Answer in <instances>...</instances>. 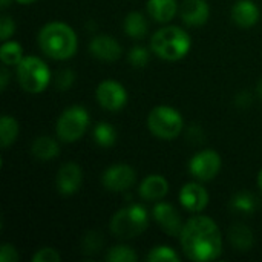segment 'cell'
<instances>
[{"label": "cell", "mask_w": 262, "mask_h": 262, "mask_svg": "<svg viewBox=\"0 0 262 262\" xmlns=\"http://www.w3.org/2000/svg\"><path fill=\"white\" fill-rule=\"evenodd\" d=\"M18 135V123L11 115H3L0 118V144L2 147H9L14 144Z\"/></svg>", "instance_id": "cell-24"}, {"label": "cell", "mask_w": 262, "mask_h": 262, "mask_svg": "<svg viewBox=\"0 0 262 262\" xmlns=\"http://www.w3.org/2000/svg\"><path fill=\"white\" fill-rule=\"evenodd\" d=\"M0 5H2V8L5 9V8L9 6V0H0Z\"/></svg>", "instance_id": "cell-37"}, {"label": "cell", "mask_w": 262, "mask_h": 262, "mask_svg": "<svg viewBox=\"0 0 262 262\" xmlns=\"http://www.w3.org/2000/svg\"><path fill=\"white\" fill-rule=\"evenodd\" d=\"M31 152L35 158L48 161V160L58 157L60 146H58V141L54 140L52 137H38L32 141Z\"/></svg>", "instance_id": "cell-19"}, {"label": "cell", "mask_w": 262, "mask_h": 262, "mask_svg": "<svg viewBox=\"0 0 262 262\" xmlns=\"http://www.w3.org/2000/svg\"><path fill=\"white\" fill-rule=\"evenodd\" d=\"M137 180V172L129 164H114L103 172L101 183L106 190L121 193L129 190Z\"/></svg>", "instance_id": "cell-10"}, {"label": "cell", "mask_w": 262, "mask_h": 262, "mask_svg": "<svg viewBox=\"0 0 262 262\" xmlns=\"http://www.w3.org/2000/svg\"><path fill=\"white\" fill-rule=\"evenodd\" d=\"M236 103H238L239 106H250V103H252V97L249 95V92H246V98H243V100H241V98L238 97V98H236Z\"/></svg>", "instance_id": "cell-35"}, {"label": "cell", "mask_w": 262, "mask_h": 262, "mask_svg": "<svg viewBox=\"0 0 262 262\" xmlns=\"http://www.w3.org/2000/svg\"><path fill=\"white\" fill-rule=\"evenodd\" d=\"M146 259L150 262H180V256L172 247L157 246L149 252Z\"/></svg>", "instance_id": "cell-27"}, {"label": "cell", "mask_w": 262, "mask_h": 262, "mask_svg": "<svg viewBox=\"0 0 262 262\" xmlns=\"http://www.w3.org/2000/svg\"><path fill=\"white\" fill-rule=\"evenodd\" d=\"M95 98L103 109L115 112L126 106L127 91L115 80H103L95 89Z\"/></svg>", "instance_id": "cell-9"}, {"label": "cell", "mask_w": 262, "mask_h": 262, "mask_svg": "<svg viewBox=\"0 0 262 262\" xmlns=\"http://www.w3.org/2000/svg\"><path fill=\"white\" fill-rule=\"evenodd\" d=\"M259 8L253 0H238L232 8V18L239 28H252L259 21Z\"/></svg>", "instance_id": "cell-17"}, {"label": "cell", "mask_w": 262, "mask_h": 262, "mask_svg": "<svg viewBox=\"0 0 262 262\" xmlns=\"http://www.w3.org/2000/svg\"><path fill=\"white\" fill-rule=\"evenodd\" d=\"M149 226L147 210L141 204H130L120 209L111 220V232L118 239H134Z\"/></svg>", "instance_id": "cell-4"}, {"label": "cell", "mask_w": 262, "mask_h": 262, "mask_svg": "<svg viewBox=\"0 0 262 262\" xmlns=\"http://www.w3.org/2000/svg\"><path fill=\"white\" fill-rule=\"evenodd\" d=\"M223 160L220 154L213 149H204L192 157L189 163V172L198 181H212L221 170Z\"/></svg>", "instance_id": "cell-8"}, {"label": "cell", "mask_w": 262, "mask_h": 262, "mask_svg": "<svg viewBox=\"0 0 262 262\" xmlns=\"http://www.w3.org/2000/svg\"><path fill=\"white\" fill-rule=\"evenodd\" d=\"M183 21L189 26H201L209 20L210 8L206 0H184L180 9Z\"/></svg>", "instance_id": "cell-15"}, {"label": "cell", "mask_w": 262, "mask_h": 262, "mask_svg": "<svg viewBox=\"0 0 262 262\" xmlns=\"http://www.w3.org/2000/svg\"><path fill=\"white\" fill-rule=\"evenodd\" d=\"M106 261L109 262H137L138 256L129 246H115L107 250Z\"/></svg>", "instance_id": "cell-26"}, {"label": "cell", "mask_w": 262, "mask_h": 262, "mask_svg": "<svg viewBox=\"0 0 262 262\" xmlns=\"http://www.w3.org/2000/svg\"><path fill=\"white\" fill-rule=\"evenodd\" d=\"M17 80L23 91L29 94H41L51 81V71L41 58L25 55L17 64Z\"/></svg>", "instance_id": "cell-5"}, {"label": "cell", "mask_w": 262, "mask_h": 262, "mask_svg": "<svg viewBox=\"0 0 262 262\" xmlns=\"http://www.w3.org/2000/svg\"><path fill=\"white\" fill-rule=\"evenodd\" d=\"M127 60H129L130 66H134L137 69H141V68H144L149 63L150 52L146 48H143V46H134L129 51V54H127Z\"/></svg>", "instance_id": "cell-28"}, {"label": "cell", "mask_w": 262, "mask_h": 262, "mask_svg": "<svg viewBox=\"0 0 262 262\" xmlns=\"http://www.w3.org/2000/svg\"><path fill=\"white\" fill-rule=\"evenodd\" d=\"M18 255L12 244H3L0 247V262H17Z\"/></svg>", "instance_id": "cell-33"}, {"label": "cell", "mask_w": 262, "mask_h": 262, "mask_svg": "<svg viewBox=\"0 0 262 262\" xmlns=\"http://www.w3.org/2000/svg\"><path fill=\"white\" fill-rule=\"evenodd\" d=\"M147 127L157 138L173 140L183 132L184 120L177 109L161 104L147 115Z\"/></svg>", "instance_id": "cell-6"}, {"label": "cell", "mask_w": 262, "mask_h": 262, "mask_svg": "<svg viewBox=\"0 0 262 262\" xmlns=\"http://www.w3.org/2000/svg\"><path fill=\"white\" fill-rule=\"evenodd\" d=\"M184 255L195 262L213 261L223 253V236L216 223L203 215L190 218L180 235Z\"/></svg>", "instance_id": "cell-1"}, {"label": "cell", "mask_w": 262, "mask_h": 262, "mask_svg": "<svg viewBox=\"0 0 262 262\" xmlns=\"http://www.w3.org/2000/svg\"><path fill=\"white\" fill-rule=\"evenodd\" d=\"M190 46V35L180 26H164L150 38L152 52L166 61H178L184 58L189 54Z\"/></svg>", "instance_id": "cell-3"}, {"label": "cell", "mask_w": 262, "mask_h": 262, "mask_svg": "<svg viewBox=\"0 0 262 262\" xmlns=\"http://www.w3.org/2000/svg\"><path fill=\"white\" fill-rule=\"evenodd\" d=\"M75 81V72L71 71V69H61L58 71L57 74V78H55V86L58 91H68Z\"/></svg>", "instance_id": "cell-30"}, {"label": "cell", "mask_w": 262, "mask_h": 262, "mask_svg": "<svg viewBox=\"0 0 262 262\" xmlns=\"http://www.w3.org/2000/svg\"><path fill=\"white\" fill-rule=\"evenodd\" d=\"M149 31V23L146 20V17L138 12V11H132L126 15L124 18V32L135 40H141L147 35Z\"/></svg>", "instance_id": "cell-20"}, {"label": "cell", "mask_w": 262, "mask_h": 262, "mask_svg": "<svg viewBox=\"0 0 262 262\" xmlns=\"http://www.w3.org/2000/svg\"><path fill=\"white\" fill-rule=\"evenodd\" d=\"M23 58L25 55H23V48L20 43L12 41V40L3 41L0 48V60L5 66H17Z\"/></svg>", "instance_id": "cell-23"}, {"label": "cell", "mask_w": 262, "mask_h": 262, "mask_svg": "<svg viewBox=\"0 0 262 262\" xmlns=\"http://www.w3.org/2000/svg\"><path fill=\"white\" fill-rule=\"evenodd\" d=\"M38 45L52 60H68L75 55L78 38L75 31L63 21L46 23L38 32Z\"/></svg>", "instance_id": "cell-2"}, {"label": "cell", "mask_w": 262, "mask_h": 262, "mask_svg": "<svg viewBox=\"0 0 262 262\" xmlns=\"http://www.w3.org/2000/svg\"><path fill=\"white\" fill-rule=\"evenodd\" d=\"M258 187H259V190L262 192V169L259 170V173H258Z\"/></svg>", "instance_id": "cell-36"}, {"label": "cell", "mask_w": 262, "mask_h": 262, "mask_svg": "<svg viewBox=\"0 0 262 262\" xmlns=\"http://www.w3.org/2000/svg\"><path fill=\"white\" fill-rule=\"evenodd\" d=\"M147 14L160 23L170 21L178 12L177 0H147Z\"/></svg>", "instance_id": "cell-18"}, {"label": "cell", "mask_w": 262, "mask_h": 262, "mask_svg": "<svg viewBox=\"0 0 262 262\" xmlns=\"http://www.w3.org/2000/svg\"><path fill=\"white\" fill-rule=\"evenodd\" d=\"M8 81H9V72H8V69H6V66H3V68L0 69V89H2V91L6 89Z\"/></svg>", "instance_id": "cell-34"}, {"label": "cell", "mask_w": 262, "mask_h": 262, "mask_svg": "<svg viewBox=\"0 0 262 262\" xmlns=\"http://www.w3.org/2000/svg\"><path fill=\"white\" fill-rule=\"evenodd\" d=\"M152 215H154L155 221L160 224V227H161L167 235H170V236H178V238H180L184 224H183L181 215L178 213V210H177L172 204L158 201V203L154 206Z\"/></svg>", "instance_id": "cell-11"}, {"label": "cell", "mask_w": 262, "mask_h": 262, "mask_svg": "<svg viewBox=\"0 0 262 262\" xmlns=\"http://www.w3.org/2000/svg\"><path fill=\"white\" fill-rule=\"evenodd\" d=\"M101 246H103V239H101V235L97 232L86 233V236L81 241V249L88 255H95L97 252H100Z\"/></svg>", "instance_id": "cell-29"}, {"label": "cell", "mask_w": 262, "mask_h": 262, "mask_svg": "<svg viewBox=\"0 0 262 262\" xmlns=\"http://www.w3.org/2000/svg\"><path fill=\"white\" fill-rule=\"evenodd\" d=\"M61 259V256L58 255L57 250L51 249V247H43L38 252L34 253L32 256V262H58Z\"/></svg>", "instance_id": "cell-31"}, {"label": "cell", "mask_w": 262, "mask_h": 262, "mask_svg": "<svg viewBox=\"0 0 262 262\" xmlns=\"http://www.w3.org/2000/svg\"><path fill=\"white\" fill-rule=\"evenodd\" d=\"M83 183V172L77 163L63 164L55 177V187L60 195L69 196L80 190Z\"/></svg>", "instance_id": "cell-12"}, {"label": "cell", "mask_w": 262, "mask_h": 262, "mask_svg": "<svg viewBox=\"0 0 262 262\" xmlns=\"http://www.w3.org/2000/svg\"><path fill=\"white\" fill-rule=\"evenodd\" d=\"M18 3H23V5H29V3H34L35 0H17Z\"/></svg>", "instance_id": "cell-38"}, {"label": "cell", "mask_w": 262, "mask_h": 262, "mask_svg": "<svg viewBox=\"0 0 262 262\" xmlns=\"http://www.w3.org/2000/svg\"><path fill=\"white\" fill-rule=\"evenodd\" d=\"M92 137H94V141L98 146H101V147H111L117 141V130H115V127L112 124L101 121V123L95 124L94 132H92Z\"/></svg>", "instance_id": "cell-25"}, {"label": "cell", "mask_w": 262, "mask_h": 262, "mask_svg": "<svg viewBox=\"0 0 262 262\" xmlns=\"http://www.w3.org/2000/svg\"><path fill=\"white\" fill-rule=\"evenodd\" d=\"M258 207V201L250 192H238L230 200V209L241 215H252Z\"/></svg>", "instance_id": "cell-22"}, {"label": "cell", "mask_w": 262, "mask_h": 262, "mask_svg": "<svg viewBox=\"0 0 262 262\" xmlns=\"http://www.w3.org/2000/svg\"><path fill=\"white\" fill-rule=\"evenodd\" d=\"M258 92H259V95H261V98H262V81L259 83V88H258Z\"/></svg>", "instance_id": "cell-39"}, {"label": "cell", "mask_w": 262, "mask_h": 262, "mask_svg": "<svg viewBox=\"0 0 262 262\" xmlns=\"http://www.w3.org/2000/svg\"><path fill=\"white\" fill-rule=\"evenodd\" d=\"M180 203L190 213H201L209 206V192L198 183H187L180 190Z\"/></svg>", "instance_id": "cell-13"}, {"label": "cell", "mask_w": 262, "mask_h": 262, "mask_svg": "<svg viewBox=\"0 0 262 262\" xmlns=\"http://www.w3.org/2000/svg\"><path fill=\"white\" fill-rule=\"evenodd\" d=\"M15 32V21L9 15H2L0 20V38L3 41L9 40V37Z\"/></svg>", "instance_id": "cell-32"}, {"label": "cell", "mask_w": 262, "mask_h": 262, "mask_svg": "<svg viewBox=\"0 0 262 262\" xmlns=\"http://www.w3.org/2000/svg\"><path fill=\"white\" fill-rule=\"evenodd\" d=\"M89 51L92 57L101 61H115L121 57L123 48L117 38L111 35H97L89 43Z\"/></svg>", "instance_id": "cell-14"}, {"label": "cell", "mask_w": 262, "mask_h": 262, "mask_svg": "<svg viewBox=\"0 0 262 262\" xmlns=\"http://www.w3.org/2000/svg\"><path fill=\"white\" fill-rule=\"evenodd\" d=\"M169 192V183L163 175H149L146 177L138 189L140 196L144 201H160L163 200Z\"/></svg>", "instance_id": "cell-16"}, {"label": "cell", "mask_w": 262, "mask_h": 262, "mask_svg": "<svg viewBox=\"0 0 262 262\" xmlns=\"http://www.w3.org/2000/svg\"><path fill=\"white\" fill-rule=\"evenodd\" d=\"M91 124L89 112L83 106H71L61 112L57 120L55 132L57 138L63 143H74L78 141L88 130Z\"/></svg>", "instance_id": "cell-7"}, {"label": "cell", "mask_w": 262, "mask_h": 262, "mask_svg": "<svg viewBox=\"0 0 262 262\" xmlns=\"http://www.w3.org/2000/svg\"><path fill=\"white\" fill-rule=\"evenodd\" d=\"M230 244L239 252H249L253 246V233L244 224H236L229 230Z\"/></svg>", "instance_id": "cell-21"}]
</instances>
